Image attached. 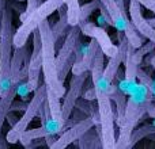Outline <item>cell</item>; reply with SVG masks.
Returning <instances> with one entry per match:
<instances>
[{
  "mask_svg": "<svg viewBox=\"0 0 155 149\" xmlns=\"http://www.w3.org/2000/svg\"><path fill=\"white\" fill-rule=\"evenodd\" d=\"M109 95L112 100L116 104V122L117 126H120L124 121V115H125V109H127V94L117 85L114 81L112 83L109 88Z\"/></svg>",
  "mask_w": 155,
  "mask_h": 149,
  "instance_id": "obj_17",
  "label": "cell"
},
{
  "mask_svg": "<svg viewBox=\"0 0 155 149\" xmlns=\"http://www.w3.org/2000/svg\"><path fill=\"white\" fill-rule=\"evenodd\" d=\"M63 4H65L64 0H46L45 3L35 8L23 22H22L21 27L14 33V48H19L27 43L30 34L35 31L40 27V24L48 18L49 15L57 11Z\"/></svg>",
  "mask_w": 155,
  "mask_h": 149,
  "instance_id": "obj_5",
  "label": "cell"
},
{
  "mask_svg": "<svg viewBox=\"0 0 155 149\" xmlns=\"http://www.w3.org/2000/svg\"><path fill=\"white\" fill-rule=\"evenodd\" d=\"M116 2L118 3V5H120L123 10H125L127 11V3H125V0H116Z\"/></svg>",
  "mask_w": 155,
  "mask_h": 149,
  "instance_id": "obj_31",
  "label": "cell"
},
{
  "mask_svg": "<svg viewBox=\"0 0 155 149\" xmlns=\"http://www.w3.org/2000/svg\"><path fill=\"white\" fill-rule=\"evenodd\" d=\"M8 144H10V142L7 141V136H3V134L0 133V149H7Z\"/></svg>",
  "mask_w": 155,
  "mask_h": 149,
  "instance_id": "obj_28",
  "label": "cell"
},
{
  "mask_svg": "<svg viewBox=\"0 0 155 149\" xmlns=\"http://www.w3.org/2000/svg\"><path fill=\"white\" fill-rule=\"evenodd\" d=\"M137 79H139V81L142 83V84H144L146 87H148L151 90L153 88V84H154V79H151V76L148 74L147 72H144L143 69H137Z\"/></svg>",
  "mask_w": 155,
  "mask_h": 149,
  "instance_id": "obj_24",
  "label": "cell"
},
{
  "mask_svg": "<svg viewBox=\"0 0 155 149\" xmlns=\"http://www.w3.org/2000/svg\"><path fill=\"white\" fill-rule=\"evenodd\" d=\"M87 77H88V71L80 74H72V77H71L70 90L65 94L64 102H63V106H61V118L64 122H67L70 119L71 114H72L74 109H75L78 103V99H79L80 94H82L83 85L87 81Z\"/></svg>",
  "mask_w": 155,
  "mask_h": 149,
  "instance_id": "obj_10",
  "label": "cell"
},
{
  "mask_svg": "<svg viewBox=\"0 0 155 149\" xmlns=\"http://www.w3.org/2000/svg\"><path fill=\"white\" fill-rule=\"evenodd\" d=\"M99 2L106 7L107 12L112 16L113 27L117 31H123L134 48H140L144 43L146 38L137 31L135 24L132 23L131 18H128V12L125 10H123L116 0H99Z\"/></svg>",
  "mask_w": 155,
  "mask_h": 149,
  "instance_id": "obj_7",
  "label": "cell"
},
{
  "mask_svg": "<svg viewBox=\"0 0 155 149\" xmlns=\"http://www.w3.org/2000/svg\"><path fill=\"white\" fill-rule=\"evenodd\" d=\"M79 26H80V30H82L83 34L90 38H94V40L99 43V46H101V49L104 50L106 57L110 59V57H113L117 53L118 46L112 42V38L109 37V34L106 33V30H105L104 27L95 26L93 22H88V21L79 23Z\"/></svg>",
  "mask_w": 155,
  "mask_h": 149,
  "instance_id": "obj_11",
  "label": "cell"
},
{
  "mask_svg": "<svg viewBox=\"0 0 155 149\" xmlns=\"http://www.w3.org/2000/svg\"><path fill=\"white\" fill-rule=\"evenodd\" d=\"M155 134V125H144L142 128H135V130L132 132V136H131V142H129V148L135 147L136 142H139L142 138L148 136H153Z\"/></svg>",
  "mask_w": 155,
  "mask_h": 149,
  "instance_id": "obj_21",
  "label": "cell"
},
{
  "mask_svg": "<svg viewBox=\"0 0 155 149\" xmlns=\"http://www.w3.org/2000/svg\"><path fill=\"white\" fill-rule=\"evenodd\" d=\"M143 7H146L147 10H150L151 12L155 14V0H137Z\"/></svg>",
  "mask_w": 155,
  "mask_h": 149,
  "instance_id": "obj_26",
  "label": "cell"
},
{
  "mask_svg": "<svg viewBox=\"0 0 155 149\" xmlns=\"http://www.w3.org/2000/svg\"><path fill=\"white\" fill-rule=\"evenodd\" d=\"M83 98H84V100H94V99H97L95 85L93 84L90 88H87V90L84 91V94H83Z\"/></svg>",
  "mask_w": 155,
  "mask_h": 149,
  "instance_id": "obj_25",
  "label": "cell"
},
{
  "mask_svg": "<svg viewBox=\"0 0 155 149\" xmlns=\"http://www.w3.org/2000/svg\"><path fill=\"white\" fill-rule=\"evenodd\" d=\"M46 94H48V87H46L45 81L40 83L38 88L34 91V95H33L31 100L29 102V106L25 110V114L19 118V121L12 126L10 132L7 133V141L10 144H15V142H19L22 134L27 130L30 122L33 121V118L35 115H38L40 113V109L42 107V104L45 103L46 100Z\"/></svg>",
  "mask_w": 155,
  "mask_h": 149,
  "instance_id": "obj_6",
  "label": "cell"
},
{
  "mask_svg": "<svg viewBox=\"0 0 155 149\" xmlns=\"http://www.w3.org/2000/svg\"><path fill=\"white\" fill-rule=\"evenodd\" d=\"M128 12L132 23L137 29V31L146 38L155 43V27L148 23V21L142 14V4L137 0H129L128 3Z\"/></svg>",
  "mask_w": 155,
  "mask_h": 149,
  "instance_id": "obj_14",
  "label": "cell"
},
{
  "mask_svg": "<svg viewBox=\"0 0 155 149\" xmlns=\"http://www.w3.org/2000/svg\"><path fill=\"white\" fill-rule=\"evenodd\" d=\"M104 72H105V53L101 49V46H98L95 50L93 59V65H91L90 69V76H91V81L93 84H95L101 77H104Z\"/></svg>",
  "mask_w": 155,
  "mask_h": 149,
  "instance_id": "obj_18",
  "label": "cell"
},
{
  "mask_svg": "<svg viewBox=\"0 0 155 149\" xmlns=\"http://www.w3.org/2000/svg\"><path fill=\"white\" fill-rule=\"evenodd\" d=\"M153 98L154 95L150 88L139 81L137 87L135 88L134 92L129 95L128 100H127L124 121L118 126L120 133H118V138L116 141V148H129L132 132L135 130V128L143 118V115L147 114V109L153 102Z\"/></svg>",
  "mask_w": 155,
  "mask_h": 149,
  "instance_id": "obj_1",
  "label": "cell"
},
{
  "mask_svg": "<svg viewBox=\"0 0 155 149\" xmlns=\"http://www.w3.org/2000/svg\"><path fill=\"white\" fill-rule=\"evenodd\" d=\"M29 53V45H23L15 48L12 53V59H11V81L12 85H19L21 84V79H19V74H21V69L23 68L25 61H26V56Z\"/></svg>",
  "mask_w": 155,
  "mask_h": 149,
  "instance_id": "obj_16",
  "label": "cell"
},
{
  "mask_svg": "<svg viewBox=\"0 0 155 149\" xmlns=\"http://www.w3.org/2000/svg\"><path fill=\"white\" fill-rule=\"evenodd\" d=\"M15 2H19V3H21V2H26V0H15Z\"/></svg>",
  "mask_w": 155,
  "mask_h": 149,
  "instance_id": "obj_33",
  "label": "cell"
},
{
  "mask_svg": "<svg viewBox=\"0 0 155 149\" xmlns=\"http://www.w3.org/2000/svg\"><path fill=\"white\" fill-rule=\"evenodd\" d=\"M46 100H48L49 107H51L52 119H54V121H57V122H60V123L64 125L65 122L61 118V104H60V98L52 90H49V88H48V94H46Z\"/></svg>",
  "mask_w": 155,
  "mask_h": 149,
  "instance_id": "obj_20",
  "label": "cell"
},
{
  "mask_svg": "<svg viewBox=\"0 0 155 149\" xmlns=\"http://www.w3.org/2000/svg\"><path fill=\"white\" fill-rule=\"evenodd\" d=\"M146 65H151V67L155 65V52H153V53L146 59Z\"/></svg>",
  "mask_w": 155,
  "mask_h": 149,
  "instance_id": "obj_30",
  "label": "cell"
},
{
  "mask_svg": "<svg viewBox=\"0 0 155 149\" xmlns=\"http://www.w3.org/2000/svg\"><path fill=\"white\" fill-rule=\"evenodd\" d=\"M0 98L7 95L12 87L11 81V59L14 46V27H12V8L7 2L0 22Z\"/></svg>",
  "mask_w": 155,
  "mask_h": 149,
  "instance_id": "obj_3",
  "label": "cell"
},
{
  "mask_svg": "<svg viewBox=\"0 0 155 149\" xmlns=\"http://www.w3.org/2000/svg\"><path fill=\"white\" fill-rule=\"evenodd\" d=\"M41 5V0H26V8H25V12L21 15V21L23 22L35 8H38Z\"/></svg>",
  "mask_w": 155,
  "mask_h": 149,
  "instance_id": "obj_23",
  "label": "cell"
},
{
  "mask_svg": "<svg viewBox=\"0 0 155 149\" xmlns=\"http://www.w3.org/2000/svg\"><path fill=\"white\" fill-rule=\"evenodd\" d=\"M99 8V0H91V2L86 3V4L80 5V15H79V23L86 22L88 16L94 12V11Z\"/></svg>",
  "mask_w": 155,
  "mask_h": 149,
  "instance_id": "obj_22",
  "label": "cell"
},
{
  "mask_svg": "<svg viewBox=\"0 0 155 149\" xmlns=\"http://www.w3.org/2000/svg\"><path fill=\"white\" fill-rule=\"evenodd\" d=\"M80 26H71L70 31H68L67 37H65L64 42H63L61 48L57 50L56 54V64H57V72H59V77L63 83H64L67 73L72 71V65L75 62V52L78 45L80 43Z\"/></svg>",
  "mask_w": 155,
  "mask_h": 149,
  "instance_id": "obj_8",
  "label": "cell"
},
{
  "mask_svg": "<svg viewBox=\"0 0 155 149\" xmlns=\"http://www.w3.org/2000/svg\"><path fill=\"white\" fill-rule=\"evenodd\" d=\"M95 125L97 123H95L94 117L84 118V119H82L80 122L72 125L68 130L63 132L61 136H60L59 138L56 140V142L52 145V148L53 149H64V148H67L68 145L72 144L74 141L80 140V137H82L83 134H86L90 129H93Z\"/></svg>",
  "mask_w": 155,
  "mask_h": 149,
  "instance_id": "obj_12",
  "label": "cell"
},
{
  "mask_svg": "<svg viewBox=\"0 0 155 149\" xmlns=\"http://www.w3.org/2000/svg\"><path fill=\"white\" fill-rule=\"evenodd\" d=\"M7 119H8V123H10L11 126H14L19 121V118H16L15 115L12 114V111H10V113H8V115H7Z\"/></svg>",
  "mask_w": 155,
  "mask_h": 149,
  "instance_id": "obj_29",
  "label": "cell"
},
{
  "mask_svg": "<svg viewBox=\"0 0 155 149\" xmlns=\"http://www.w3.org/2000/svg\"><path fill=\"white\" fill-rule=\"evenodd\" d=\"M117 35H118V40H120V42H118V50L114 56L109 59V62L106 64L105 72H104V77L109 83H113L116 80V76H117L118 69H120V65L125 61L127 52H128V48H129V41L125 37V34L123 31H117Z\"/></svg>",
  "mask_w": 155,
  "mask_h": 149,
  "instance_id": "obj_13",
  "label": "cell"
},
{
  "mask_svg": "<svg viewBox=\"0 0 155 149\" xmlns=\"http://www.w3.org/2000/svg\"><path fill=\"white\" fill-rule=\"evenodd\" d=\"M16 91H18V85H12L7 95L0 98V133H2V129H3V123H4L8 113H10L11 104H12L14 99L16 96Z\"/></svg>",
  "mask_w": 155,
  "mask_h": 149,
  "instance_id": "obj_19",
  "label": "cell"
},
{
  "mask_svg": "<svg viewBox=\"0 0 155 149\" xmlns=\"http://www.w3.org/2000/svg\"><path fill=\"white\" fill-rule=\"evenodd\" d=\"M0 33H2V26H0Z\"/></svg>",
  "mask_w": 155,
  "mask_h": 149,
  "instance_id": "obj_34",
  "label": "cell"
},
{
  "mask_svg": "<svg viewBox=\"0 0 155 149\" xmlns=\"http://www.w3.org/2000/svg\"><path fill=\"white\" fill-rule=\"evenodd\" d=\"M97 90V102H98L99 113V126H101V144L102 148L112 149L116 148V114L113 111L112 98L109 95V88L112 83H109L105 77H101L95 83Z\"/></svg>",
  "mask_w": 155,
  "mask_h": 149,
  "instance_id": "obj_4",
  "label": "cell"
},
{
  "mask_svg": "<svg viewBox=\"0 0 155 149\" xmlns=\"http://www.w3.org/2000/svg\"><path fill=\"white\" fill-rule=\"evenodd\" d=\"M153 68H154V71H155V65H153Z\"/></svg>",
  "mask_w": 155,
  "mask_h": 149,
  "instance_id": "obj_35",
  "label": "cell"
},
{
  "mask_svg": "<svg viewBox=\"0 0 155 149\" xmlns=\"http://www.w3.org/2000/svg\"><path fill=\"white\" fill-rule=\"evenodd\" d=\"M147 21H148V23H150L151 26L155 27V18H150V19H147Z\"/></svg>",
  "mask_w": 155,
  "mask_h": 149,
  "instance_id": "obj_32",
  "label": "cell"
},
{
  "mask_svg": "<svg viewBox=\"0 0 155 149\" xmlns=\"http://www.w3.org/2000/svg\"><path fill=\"white\" fill-rule=\"evenodd\" d=\"M27 106H29V103H26V102H19V103H14L11 104V109L10 111H18V110H26Z\"/></svg>",
  "mask_w": 155,
  "mask_h": 149,
  "instance_id": "obj_27",
  "label": "cell"
},
{
  "mask_svg": "<svg viewBox=\"0 0 155 149\" xmlns=\"http://www.w3.org/2000/svg\"><path fill=\"white\" fill-rule=\"evenodd\" d=\"M41 33V42H42V73L44 81L46 87L52 90L59 98H63L65 94L64 83L60 80L56 64V40H54L52 26L48 21H44L38 27Z\"/></svg>",
  "mask_w": 155,
  "mask_h": 149,
  "instance_id": "obj_2",
  "label": "cell"
},
{
  "mask_svg": "<svg viewBox=\"0 0 155 149\" xmlns=\"http://www.w3.org/2000/svg\"><path fill=\"white\" fill-rule=\"evenodd\" d=\"M41 68H42V42H41V33L37 29L33 33V53L29 62V76H27L29 91H35L40 85Z\"/></svg>",
  "mask_w": 155,
  "mask_h": 149,
  "instance_id": "obj_9",
  "label": "cell"
},
{
  "mask_svg": "<svg viewBox=\"0 0 155 149\" xmlns=\"http://www.w3.org/2000/svg\"><path fill=\"white\" fill-rule=\"evenodd\" d=\"M98 46H99V43L97 42L94 38H91L88 46L86 49H83V54H82V57H80V60H78V61L74 62L72 74H80V73L87 72V71L91 69L94 54H95V50Z\"/></svg>",
  "mask_w": 155,
  "mask_h": 149,
  "instance_id": "obj_15",
  "label": "cell"
}]
</instances>
